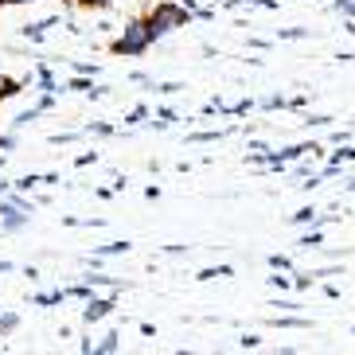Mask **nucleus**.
<instances>
[{
  "mask_svg": "<svg viewBox=\"0 0 355 355\" xmlns=\"http://www.w3.org/2000/svg\"><path fill=\"white\" fill-rule=\"evenodd\" d=\"M153 40V32H148V24H133L125 32V40H117V51H125V55H133V51H141L145 43Z\"/></svg>",
  "mask_w": 355,
  "mask_h": 355,
  "instance_id": "nucleus-1",
  "label": "nucleus"
},
{
  "mask_svg": "<svg viewBox=\"0 0 355 355\" xmlns=\"http://www.w3.org/2000/svg\"><path fill=\"white\" fill-rule=\"evenodd\" d=\"M105 309H110V304L98 301V304H90V313H86V316H90V320H98V316H105Z\"/></svg>",
  "mask_w": 355,
  "mask_h": 355,
  "instance_id": "nucleus-3",
  "label": "nucleus"
},
{
  "mask_svg": "<svg viewBox=\"0 0 355 355\" xmlns=\"http://www.w3.org/2000/svg\"><path fill=\"white\" fill-rule=\"evenodd\" d=\"M184 20V16H180L176 8H160V16H153V24H148V32L153 35H164L168 28H172V24H180Z\"/></svg>",
  "mask_w": 355,
  "mask_h": 355,
  "instance_id": "nucleus-2",
  "label": "nucleus"
}]
</instances>
